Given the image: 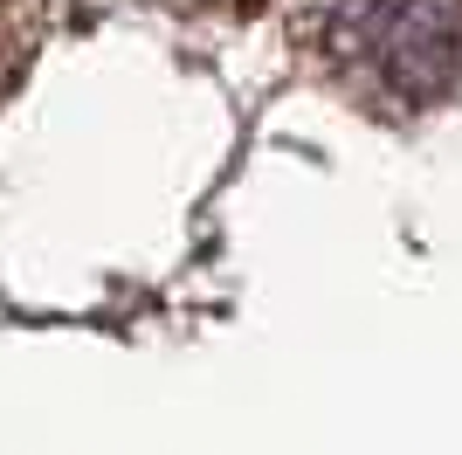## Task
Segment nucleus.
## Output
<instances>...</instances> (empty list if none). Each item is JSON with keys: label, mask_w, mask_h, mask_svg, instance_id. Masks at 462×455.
I'll return each instance as SVG.
<instances>
[{"label": "nucleus", "mask_w": 462, "mask_h": 455, "mask_svg": "<svg viewBox=\"0 0 462 455\" xmlns=\"http://www.w3.org/2000/svg\"><path fill=\"white\" fill-rule=\"evenodd\" d=\"M366 56L401 97H435L462 70V0H366Z\"/></svg>", "instance_id": "nucleus-1"}]
</instances>
